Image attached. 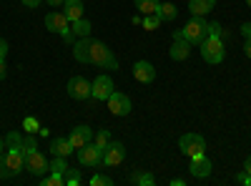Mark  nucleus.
Listing matches in <instances>:
<instances>
[{
  "instance_id": "nucleus-1",
  "label": "nucleus",
  "mask_w": 251,
  "mask_h": 186,
  "mask_svg": "<svg viewBox=\"0 0 251 186\" xmlns=\"http://www.w3.org/2000/svg\"><path fill=\"white\" fill-rule=\"evenodd\" d=\"M73 55L78 63H91L96 68H106V71L118 68V60H116L113 51L106 43L93 40V38H78L73 43Z\"/></svg>"
},
{
  "instance_id": "nucleus-2",
  "label": "nucleus",
  "mask_w": 251,
  "mask_h": 186,
  "mask_svg": "<svg viewBox=\"0 0 251 186\" xmlns=\"http://www.w3.org/2000/svg\"><path fill=\"white\" fill-rule=\"evenodd\" d=\"M174 38H183L186 43H191V46H201L203 40L208 38V23H206L203 18H196L194 15L181 30L174 33Z\"/></svg>"
},
{
  "instance_id": "nucleus-3",
  "label": "nucleus",
  "mask_w": 251,
  "mask_h": 186,
  "mask_svg": "<svg viewBox=\"0 0 251 186\" xmlns=\"http://www.w3.org/2000/svg\"><path fill=\"white\" fill-rule=\"evenodd\" d=\"M201 58L206 60V63H211V66H219L224 63V58H226V48H224V40L216 38V35H208L203 43H201Z\"/></svg>"
},
{
  "instance_id": "nucleus-4",
  "label": "nucleus",
  "mask_w": 251,
  "mask_h": 186,
  "mask_svg": "<svg viewBox=\"0 0 251 186\" xmlns=\"http://www.w3.org/2000/svg\"><path fill=\"white\" fill-rule=\"evenodd\" d=\"M78 163L80 166H91V169H103V146H98L96 141L86 143V146L75 149Z\"/></svg>"
},
{
  "instance_id": "nucleus-5",
  "label": "nucleus",
  "mask_w": 251,
  "mask_h": 186,
  "mask_svg": "<svg viewBox=\"0 0 251 186\" xmlns=\"http://www.w3.org/2000/svg\"><path fill=\"white\" fill-rule=\"evenodd\" d=\"M178 149L183 156L188 159H196V156H203L206 154V138L201 133H183L178 138Z\"/></svg>"
},
{
  "instance_id": "nucleus-6",
  "label": "nucleus",
  "mask_w": 251,
  "mask_h": 186,
  "mask_svg": "<svg viewBox=\"0 0 251 186\" xmlns=\"http://www.w3.org/2000/svg\"><path fill=\"white\" fill-rule=\"evenodd\" d=\"M126 161V146L121 141H108L106 146H103V169L106 166H118V163Z\"/></svg>"
},
{
  "instance_id": "nucleus-7",
  "label": "nucleus",
  "mask_w": 251,
  "mask_h": 186,
  "mask_svg": "<svg viewBox=\"0 0 251 186\" xmlns=\"http://www.w3.org/2000/svg\"><path fill=\"white\" fill-rule=\"evenodd\" d=\"M113 91H116L113 78L106 76V73H100L93 83H91V98H96V101H108V96H111Z\"/></svg>"
},
{
  "instance_id": "nucleus-8",
  "label": "nucleus",
  "mask_w": 251,
  "mask_h": 186,
  "mask_svg": "<svg viewBox=\"0 0 251 186\" xmlns=\"http://www.w3.org/2000/svg\"><path fill=\"white\" fill-rule=\"evenodd\" d=\"M66 88H68V96L75 98V101H88L91 98V80H86L83 76H73Z\"/></svg>"
},
{
  "instance_id": "nucleus-9",
  "label": "nucleus",
  "mask_w": 251,
  "mask_h": 186,
  "mask_svg": "<svg viewBox=\"0 0 251 186\" xmlns=\"http://www.w3.org/2000/svg\"><path fill=\"white\" fill-rule=\"evenodd\" d=\"M25 169H28L33 176H46V174L50 171V161H46V156L35 149L30 156H25Z\"/></svg>"
},
{
  "instance_id": "nucleus-10",
  "label": "nucleus",
  "mask_w": 251,
  "mask_h": 186,
  "mask_svg": "<svg viewBox=\"0 0 251 186\" xmlns=\"http://www.w3.org/2000/svg\"><path fill=\"white\" fill-rule=\"evenodd\" d=\"M106 103H108V108H111L113 116H128L131 113V98L126 93H121V91H113Z\"/></svg>"
},
{
  "instance_id": "nucleus-11",
  "label": "nucleus",
  "mask_w": 251,
  "mask_h": 186,
  "mask_svg": "<svg viewBox=\"0 0 251 186\" xmlns=\"http://www.w3.org/2000/svg\"><path fill=\"white\" fill-rule=\"evenodd\" d=\"M131 71H133V78L138 80V83H153L156 80V68L149 63V60H136Z\"/></svg>"
},
{
  "instance_id": "nucleus-12",
  "label": "nucleus",
  "mask_w": 251,
  "mask_h": 186,
  "mask_svg": "<svg viewBox=\"0 0 251 186\" xmlns=\"http://www.w3.org/2000/svg\"><path fill=\"white\" fill-rule=\"evenodd\" d=\"M93 129L91 126H75V129H71V133H68V141L73 143V149H80V146H86V143H91L93 141Z\"/></svg>"
},
{
  "instance_id": "nucleus-13",
  "label": "nucleus",
  "mask_w": 251,
  "mask_h": 186,
  "mask_svg": "<svg viewBox=\"0 0 251 186\" xmlns=\"http://www.w3.org/2000/svg\"><path fill=\"white\" fill-rule=\"evenodd\" d=\"M188 171H191V176H196V179H206V176H211L214 166H211V161H208L206 154H203V156L191 159V166H188Z\"/></svg>"
},
{
  "instance_id": "nucleus-14",
  "label": "nucleus",
  "mask_w": 251,
  "mask_h": 186,
  "mask_svg": "<svg viewBox=\"0 0 251 186\" xmlns=\"http://www.w3.org/2000/svg\"><path fill=\"white\" fill-rule=\"evenodd\" d=\"M71 26V20L66 18V13H58V10H50L46 15V30L50 33H60L63 28H68Z\"/></svg>"
},
{
  "instance_id": "nucleus-15",
  "label": "nucleus",
  "mask_w": 251,
  "mask_h": 186,
  "mask_svg": "<svg viewBox=\"0 0 251 186\" xmlns=\"http://www.w3.org/2000/svg\"><path fill=\"white\" fill-rule=\"evenodd\" d=\"M73 151H75V149H73V143L68 141V136H58V138L50 141V154H53V156H66V159H68Z\"/></svg>"
},
{
  "instance_id": "nucleus-16",
  "label": "nucleus",
  "mask_w": 251,
  "mask_h": 186,
  "mask_svg": "<svg viewBox=\"0 0 251 186\" xmlns=\"http://www.w3.org/2000/svg\"><path fill=\"white\" fill-rule=\"evenodd\" d=\"M216 8V0H188V10L196 18H206V13H211Z\"/></svg>"
},
{
  "instance_id": "nucleus-17",
  "label": "nucleus",
  "mask_w": 251,
  "mask_h": 186,
  "mask_svg": "<svg viewBox=\"0 0 251 186\" xmlns=\"http://www.w3.org/2000/svg\"><path fill=\"white\" fill-rule=\"evenodd\" d=\"M171 58L174 60H186L188 55H191V43H186L183 38H174V43H171Z\"/></svg>"
},
{
  "instance_id": "nucleus-18",
  "label": "nucleus",
  "mask_w": 251,
  "mask_h": 186,
  "mask_svg": "<svg viewBox=\"0 0 251 186\" xmlns=\"http://www.w3.org/2000/svg\"><path fill=\"white\" fill-rule=\"evenodd\" d=\"M63 8H66L63 13H66V18L71 20V23L80 20L83 13H86V10H83V0H66V3H63Z\"/></svg>"
},
{
  "instance_id": "nucleus-19",
  "label": "nucleus",
  "mask_w": 251,
  "mask_h": 186,
  "mask_svg": "<svg viewBox=\"0 0 251 186\" xmlns=\"http://www.w3.org/2000/svg\"><path fill=\"white\" fill-rule=\"evenodd\" d=\"M71 28H73V35L75 38H88L93 26H91L88 18H80V20H75V23H71Z\"/></svg>"
},
{
  "instance_id": "nucleus-20",
  "label": "nucleus",
  "mask_w": 251,
  "mask_h": 186,
  "mask_svg": "<svg viewBox=\"0 0 251 186\" xmlns=\"http://www.w3.org/2000/svg\"><path fill=\"white\" fill-rule=\"evenodd\" d=\"M158 5H161V0H136V8H138L141 15L158 13Z\"/></svg>"
},
{
  "instance_id": "nucleus-21",
  "label": "nucleus",
  "mask_w": 251,
  "mask_h": 186,
  "mask_svg": "<svg viewBox=\"0 0 251 186\" xmlns=\"http://www.w3.org/2000/svg\"><path fill=\"white\" fill-rule=\"evenodd\" d=\"M131 184H138V186H153V184H156V176L149 174V171H133Z\"/></svg>"
},
{
  "instance_id": "nucleus-22",
  "label": "nucleus",
  "mask_w": 251,
  "mask_h": 186,
  "mask_svg": "<svg viewBox=\"0 0 251 186\" xmlns=\"http://www.w3.org/2000/svg\"><path fill=\"white\" fill-rule=\"evenodd\" d=\"M50 171H53V174H60V176H66V174L71 171L66 156H55V159L50 161Z\"/></svg>"
},
{
  "instance_id": "nucleus-23",
  "label": "nucleus",
  "mask_w": 251,
  "mask_h": 186,
  "mask_svg": "<svg viewBox=\"0 0 251 186\" xmlns=\"http://www.w3.org/2000/svg\"><path fill=\"white\" fill-rule=\"evenodd\" d=\"M158 15H161L163 20H176L178 8H176L174 3H161V5H158Z\"/></svg>"
},
{
  "instance_id": "nucleus-24",
  "label": "nucleus",
  "mask_w": 251,
  "mask_h": 186,
  "mask_svg": "<svg viewBox=\"0 0 251 186\" xmlns=\"http://www.w3.org/2000/svg\"><path fill=\"white\" fill-rule=\"evenodd\" d=\"M40 186H66V176H60V174H53V171H48L43 179H40Z\"/></svg>"
},
{
  "instance_id": "nucleus-25",
  "label": "nucleus",
  "mask_w": 251,
  "mask_h": 186,
  "mask_svg": "<svg viewBox=\"0 0 251 186\" xmlns=\"http://www.w3.org/2000/svg\"><path fill=\"white\" fill-rule=\"evenodd\" d=\"M163 23V18L158 15V13H151V15H143V20H141V26L146 28V30H156L158 26Z\"/></svg>"
},
{
  "instance_id": "nucleus-26",
  "label": "nucleus",
  "mask_w": 251,
  "mask_h": 186,
  "mask_svg": "<svg viewBox=\"0 0 251 186\" xmlns=\"http://www.w3.org/2000/svg\"><path fill=\"white\" fill-rule=\"evenodd\" d=\"M35 149H38L35 136H33V133H25V136H23V156H30Z\"/></svg>"
},
{
  "instance_id": "nucleus-27",
  "label": "nucleus",
  "mask_w": 251,
  "mask_h": 186,
  "mask_svg": "<svg viewBox=\"0 0 251 186\" xmlns=\"http://www.w3.org/2000/svg\"><path fill=\"white\" fill-rule=\"evenodd\" d=\"M23 129H25V133H38V131H40V123H38V118L25 116V118H23Z\"/></svg>"
},
{
  "instance_id": "nucleus-28",
  "label": "nucleus",
  "mask_w": 251,
  "mask_h": 186,
  "mask_svg": "<svg viewBox=\"0 0 251 186\" xmlns=\"http://www.w3.org/2000/svg\"><path fill=\"white\" fill-rule=\"evenodd\" d=\"M88 184H91V186H113V179L106 176V174H96Z\"/></svg>"
},
{
  "instance_id": "nucleus-29",
  "label": "nucleus",
  "mask_w": 251,
  "mask_h": 186,
  "mask_svg": "<svg viewBox=\"0 0 251 186\" xmlns=\"http://www.w3.org/2000/svg\"><path fill=\"white\" fill-rule=\"evenodd\" d=\"M208 35H216V38H228V33L221 28V23H216V20H214V23H208Z\"/></svg>"
},
{
  "instance_id": "nucleus-30",
  "label": "nucleus",
  "mask_w": 251,
  "mask_h": 186,
  "mask_svg": "<svg viewBox=\"0 0 251 186\" xmlns=\"http://www.w3.org/2000/svg\"><path fill=\"white\" fill-rule=\"evenodd\" d=\"M93 141L98 143V146H106V143L111 141V133H108V129H100V131H96V133H93Z\"/></svg>"
},
{
  "instance_id": "nucleus-31",
  "label": "nucleus",
  "mask_w": 251,
  "mask_h": 186,
  "mask_svg": "<svg viewBox=\"0 0 251 186\" xmlns=\"http://www.w3.org/2000/svg\"><path fill=\"white\" fill-rule=\"evenodd\" d=\"M78 184H80V174H78V169H71L66 174V186H78Z\"/></svg>"
},
{
  "instance_id": "nucleus-32",
  "label": "nucleus",
  "mask_w": 251,
  "mask_h": 186,
  "mask_svg": "<svg viewBox=\"0 0 251 186\" xmlns=\"http://www.w3.org/2000/svg\"><path fill=\"white\" fill-rule=\"evenodd\" d=\"M5 55H8V40L0 38V58H5Z\"/></svg>"
},
{
  "instance_id": "nucleus-33",
  "label": "nucleus",
  "mask_w": 251,
  "mask_h": 186,
  "mask_svg": "<svg viewBox=\"0 0 251 186\" xmlns=\"http://www.w3.org/2000/svg\"><path fill=\"white\" fill-rule=\"evenodd\" d=\"M8 76V66H5V58H0V80Z\"/></svg>"
},
{
  "instance_id": "nucleus-34",
  "label": "nucleus",
  "mask_w": 251,
  "mask_h": 186,
  "mask_svg": "<svg viewBox=\"0 0 251 186\" xmlns=\"http://www.w3.org/2000/svg\"><path fill=\"white\" fill-rule=\"evenodd\" d=\"M241 35H244V38H251V23H244V26H241Z\"/></svg>"
},
{
  "instance_id": "nucleus-35",
  "label": "nucleus",
  "mask_w": 251,
  "mask_h": 186,
  "mask_svg": "<svg viewBox=\"0 0 251 186\" xmlns=\"http://www.w3.org/2000/svg\"><path fill=\"white\" fill-rule=\"evenodd\" d=\"M40 3H43V0H23V5H25V8H38Z\"/></svg>"
},
{
  "instance_id": "nucleus-36",
  "label": "nucleus",
  "mask_w": 251,
  "mask_h": 186,
  "mask_svg": "<svg viewBox=\"0 0 251 186\" xmlns=\"http://www.w3.org/2000/svg\"><path fill=\"white\" fill-rule=\"evenodd\" d=\"M46 3H48L50 8H63V3H66V0H46Z\"/></svg>"
},
{
  "instance_id": "nucleus-37",
  "label": "nucleus",
  "mask_w": 251,
  "mask_h": 186,
  "mask_svg": "<svg viewBox=\"0 0 251 186\" xmlns=\"http://www.w3.org/2000/svg\"><path fill=\"white\" fill-rule=\"evenodd\" d=\"M244 53H246V58H251V38H246V43H244Z\"/></svg>"
},
{
  "instance_id": "nucleus-38",
  "label": "nucleus",
  "mask_w": 251,
  "mask_h": 186,
  "mask_svg": "<svg viewBox=\"0 0 251 186\" xmlns=\"http://www.w3.org/2000/svg\"><path fill=\"white\" fill-rule=\"evenodd\" d=\"M244 171L251 176V156H246V161H244Z\"/></svg>"
},
{
  "instance_id": "nucleus-39",
  "label": "nucleus",
  "mask_w": 251,
  "mask_h": 186,
  "mask_svg": "<svg viewBox=\"0 0 251 186\" xmlns=\"http://www.w3.org/2000/svg\"><path fill=\"white\" fill-rule=\"evenodd\" d=\"M246 179H249V174H246V171H241V174L236 176V181H239V184H246Z\"/></svg>"
},
{
  "instance_id": "nucleus-40",
  "label": "nucleus",
  "mask_w": 251,
  "mask_h": 186,
  "mask_svg": "<svg viewBox=\"0 0 251 186\" xmlns=\"http://www.w3.org/2000/svg\"><path fill=\"white\" fill-rule=\"evenodd\" d=\"M186 179H171V186H183Z\"/></svg>"
},
{
  "instance_id": "nucleus-41",
  "label": "nucleus",
  "mask_w": 251,
  "mask_h": 186,
  "mask_svg": "<svg viewBox=\"0 0 251 186\" xmlns=\"http://www.w3.org/2000/svg\"><path fill=\"white\" fill-rule=\"evenodd\" d=\"M0 151H5V141L3 138H0Z\"/></svg>"
},
{
  "instance_id": "nucleus-42",
  "label": "nucleus",
  "mask_w": 251,
  "mask_h": 186,
  "mask_svg": "<svg viewBox=\"0 0 251 186\" xmlns=\"http://www.w3.org/2000/svg\"><path fill=\"white\" fill-rule=\"evenodd\" d=\"M246 186H251V176H249V179H246Z\"/></svg>"
},
{
  "instance_id": "nucleus-43",
  "label": "nucleus",
  "mask_w": 251,
  "mask_h": 186,
  "mask_svg": "<svg viewBox=\"0 0 251 186\" xmlns=\"http://www.w3.org/2000/svg\"><path fill=\"white\" fill-rule=\"evenodd\" d=\"M246 5H249V8H251V0H246Z\"/></svg>"
}]
</instances>
